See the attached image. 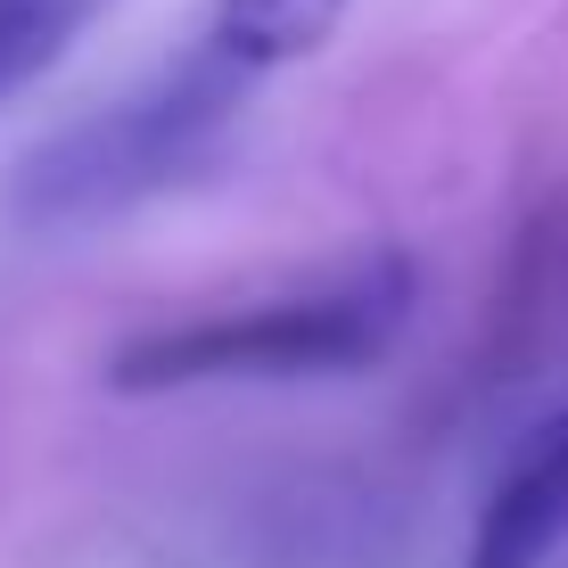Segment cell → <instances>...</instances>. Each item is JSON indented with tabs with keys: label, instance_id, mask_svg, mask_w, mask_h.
I'll list each match as a JSON object with an SVG mask.
<instances>
[{
	"label": "cell",
	"instance_id": "5b68a950",
	"mask_svg": "<svg viewBox=\"0 0 568 568\" xmlns=\"http://www.w3.org/2000/svg\"><path fill=\"white\" fill-rule=\"evenodd\" d=\"M552 297L568 313V199H552L519 231V264H511V288H503V346L511 355L552 346Z\"/></svg>",
	"mask_w": 568,
	"mask_h": 568
},
{
	"label": "cell",
	"instance_id": "7a4b0ae2",
	"mask_svg": "<svg viewBox=\"0 0 568 568\" xmlns=\"http://www.w3.org/2000/svg\"><path fill=\"white\" fill-rule=\"evenodd\" d=\"M247 91H256V74H240L231 58H214L199 42L165 74L115 91L108 108L74 115L58 141L33 149L26 173H17V214L33 231H91L132 214L141 199L206 165L214 141L231 132V115L247 108Z\"/></svg>",
	"mask_w": 568,
	"mask_h": 568
},
{
	"label": "cell",
	"instance_id": "6da1fadb",
	"mask_svg": "<svg viewBox=\"0 0 568 568\" xmlns=\"http://www.w3.org/2000/svg\"><path fill=\"white\" fill-rule=\"evenodd\" d=\"M420 305V264L404 247H363L329 264L322 281L256 297L231 313H190V322L141 329L108 355L115 396H165V387H206V379H346L379 371L396 338L413 329Z\"/></svg>",
	"mask_w": 568,
	"mask_h": 568
},
{
	"label": "cell",
	"instance_id": "8992f818",
	"mask_svg": "<svg viewBox=\"0 0 568 568\" xmlns=\"http://www.w3.org/2000/svg\"><path fill=\"white\" fill-rule=\"evenodd\" d=\"M108 0H0V108L33 91L42 74L100 26Z\"/></svg>",
	"mask_w": 568,
	"mask_h": 568
},
{
	"label": "cell",
	"instance_id": "277c9868",
	"mask_svg": "<svg viewBox=\"0 0 568 568\" xmlns=\"http://www.w3.org/2000/svg\"><path fill=\"white\" fill-rule=\"evenodd\" d=\"M346 9H355V0H206L199 42L264 83L272 67H297V58L322 50Z\"/></svg>",
	"mask_w": 568,
	"mask_h": 568
},
{
	"label": "cell",
	"instance_id": "3957f363",
	"mask_svg": "<svg viewBox=\"0 0 568 568\" xmlns=\"http://www.w3.org/2000/svg\"><path fill=\"white\" fill-rule=\"evenodd\" d=\"M568 544V413L544 420L495 478L462 568H552Z\"/></svg>",
	"mask_w": 568,
	"mask_h": 568
}]
</instances>
